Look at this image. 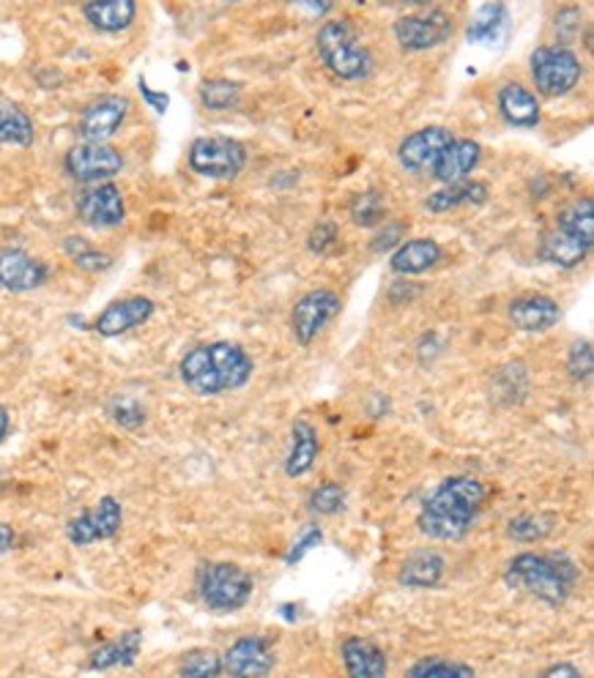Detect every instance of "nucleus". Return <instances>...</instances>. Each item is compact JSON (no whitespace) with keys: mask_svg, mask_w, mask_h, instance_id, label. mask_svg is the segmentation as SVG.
<instances>
[{"mask_svg":"<svg viewBox=\"0 0 594 678\" xmlns=\"http://www.w3.org/2000/svg\"><path fill=\"white\" fill-rule=\"evenodd\" d=\"M140 93H142V99H146V102L157 110V113H164V110H168V104H170L168 93H153L142 77H140Z\"/></svg>","mask_w":594,"mask_h":678,"instance_id":"49530a36","label":"nucleus"},{"mask_svg":"<svg viewBox=\"0 0 594 678\" xmlns=\"http://www.w3.org/2000/svg\"><path fill=\"white\" fill-rule=\"evenodd\" d=\"M340 239V228L332 222V219H318L316 225H312L310 235H307V250L312 252V255H329V252L338 246Z\"/></svg>","mask_w":594,"mask_h":678,"instance_id":"ea45409f","label":"nucleus"},{"mask_svg":"<svg viewBox=\"0 0 594 678\" xmlns=\"http://www.w3.org/2000/svg\"><path fill=\"white\" fill-rule=\"evenodd\" d=\"M482 159V146L469 137H460V140H449V146L444 148L442 157L436 159V164L431 168V175L438 184H455V181L469 179L477 170Z\"/></svg>","mask_w":594,"mask_h":678,"instance_id":"412c9836","label":"nucleus"},{"mask_svg":"<svg viewBox=\"0 0 594 678\" xmlns=\"http://www.w3.org/2000/svg\"><path fill=\"white\" fill-rule=\"evenodd\" d=\"M444 570H447V561H444L442 553L420 548L400 564L398 583L409 591H431L442 583Z\"/></svg>","mask_w":594,"mask_h":678,"instance_id":"4be33fe9","label":"nucleus"},{"mask_svg":"<svg viewBox=\"0 0 594 678\" xmlns=\"http://www.w3.org/2000/svg\"><path fill=\"white\" fill-rule=\"evenodd\" d=\"M510 36V11L504 3H486L466 25V42L477 47H502Z\"/></svg>","mask_w":594,"mask_h":678,"instance_id":"b1692460","label":"nucleus"},{"mask_svg":"<svg viewBox=\"0 0 594 678\" xmlns=\"http://www.w3.org/2000/svg\"><path fill=\"white\" fill-rule=\"evenodd\" d=\"M121 526H124V509H121L118 498L104 495L93 509L80 512V515L66 522V539L75 548H88L93 542L113 539L121 531Z\"/></svg>","mask_w":594,"mask_h":678,"instance_id":"9d476101","label":"nucleus"},{"mask_svg":"<svg viewBox=\"0 0 594 678\" xmlns=\"http://www.w3.org/2000/svg\"><path fill=\"white\" fill-rule=\"evenodd\" d=\"M542 676H546V678H557V676H564V678H581V670L575 668V665L562 663V665H551V668H546V670H542Z\"/></svg>","mask_w":594,"mask_h":678,"instance_id":"de8ad7c7","label":"nucleus"},{"mask_svg":"<svg viewBox=\"0 0 594 678\" xmlns=\"http://www.w3.org/2000/svg\"><path fill=\"white\" fill-rule=\"evenodd\" d=\"M411 678H471L475 668L458 659L447 657H425L409 668Z\"/></svg>","mask_w":594,"mask_h":678,"instance_id":"c9c22d12","label":"nucleus"},{"mask_svg":"<svg viewBox=\"0 0 594 678\" xmlns=\"http://www.w3.org/2000/svg\"><path fill=\"white\" fill-rule=\"evenodd\" d=\"M49 268L25 250H0V288L11 290V294H27L47 283Z\"/></svg>","mask_w":594,"mask_h":678,"instance_id":"f3484780","label":"nucleus"},{"mask_svg":"<svg viewBox=\"0 0 594 678\" xmlns=\"http://www.w3.org/2000/svg\"><path fill=\"white\" fill-rule=\"evenodd\" d=\"M581 27H584V22H581L579 9L559 11L557 22H553V31H557L559 44H562V47H570V44L581 36Z\"/></svg>","mask_w":594,"mask_h":678,"instance_id":"37998d69","label":"nucleus"},{"mask_svg":"<svg viewBox=\"0 0 594 678\" xmlns=\"http://www.w3.org/2000/svg\"><path fill=\"white\" fill-rule=\"evenodd\" d=\"M318 58L338 80L359 82L373 74V55L359 42L349 20H329L318 27L316 36Z\"/></svg>","mask_w":594,"mask_h":678,"instance_id":"20e7f679","label":"nucleus"},{"mask_svg":"<svg viewBox=\"0 0 594 678\" xmlns=\"http://www.w3.org/2000/svg\"><path fill=\"white\" fill-rule=\"evenodd\" d=\"M400 3H411V5H427L431 0H400Z\"/></svg>","mask_w":594,"mask_h":678,"instance_id":"3c124183","label":"nucleus"},{"mask_svg":"<svg viewBox=\"0 0 594 678\" xmlns=\"http://www.w3.org/2000/svg\"><path fill=\"white\" fill-rule=\"evenodd\" d=\"M568 375L575 383H584L594 375V351L590 340H575L568 351Z\"/></svg>","mask_w":594,"mask_h":678,"instance_id":"58836bf2","label":"nucleus"},{"mask_svg":"<svg viewBox=\"0 0 594 678\" xmlns=\"http://www.w3.org/2000/svg\"><path fill=\"white\" fill-rule=\"evenodd\" d=\"M222 674V654L212 652V648H195V652L184 654L179 663V676L184 678H212Z\"/></svg>","mask_w":594,"mask_h":678,"instance_id":"e433bc0d","label":"nucleus"},{"mask_svg":"<svg viewBox=\"0 0 594 678\" xmlns=\"http://www.w3.org/2000/svg\"><path fill=\"white\" fill-rule=\"evenodd\" d=\"M592 244H586L584 239H579V235L568 233V230L562 228H553L548 230V233H542L540 244H537V257H540L542 263H548V266H557V268H579L581 263L586 261V255H590Z\"/></svg>","mask_w":594,"mask_h":678,"instance_id":"5701e85b","label":"nucleus"},{"mask_svg":"<svg viewBox=\"0 0 594 678\" xmlns=\"http://www.w3.org/2000/svg\"><path fill=\"white\" fill-rule=\"evenodd\" d=\"M340 307H343V301L334 290H307L301 299H296L294 310H290V334H294V340L305 347L312 345L318 334L338 318Z\"/></svg>","mask_w":594,"mask_h":678,"instance_id":"6e6552de","label":"nucleus"},{"mask_svg":"<svg viewBox=\"0 0 594 678\" xmlns=\"http://www.w3.org/2000/svg\"><path fill=\"white\" fill-rule=\"evenodd\" d=\"M340 659L351 678H384L389 674V659L378 643L351 635L340 643Z\"/></svg>","mask_w":594,"mask_h":678,"instance_id":"aec40b11","label":"nucleus"},{"mask_svg":"<svg viewBox=\"0 0 594 678\" xmlns=\"http://www.w3.org/2000/svg\"><path fill=\"white\" fill-rule=\"evenodd\" d=\"M64 168L80 184H102L124 170V157L107 142L82 140L80 146L66 151Z\"/></svg>","mask_w":594,"mask_h":678,"instance_id":"1a4fd4ad","label":"nucleus"},{"mask_svg":"<svg viewBox=\"0 0 594 678\" xmlns=\"http://www.w3.org/2000/svg\"><path fill=\"white\" fill-rule=\"evenodd\" d=\"M9 424H11V416H9V407L0 405V444L5 440V435H9Z\"/></svg>","mask_w":594,"mask_h":678,"instance_id":"8fccbe9b","label":"nucleus"},{"mask_svg":"<svg viewBox=\"0 0 594 678\" xmlns=\"http://www.w3.org/2000/svg\"><path fill=\"white\" fill-rule=\"evenodd\" d=\"M255 375V361L236 342H208L184 353L179 364V378L192 394L219 397L244 389Z\"/></svg>","mask_w":594,"mask_h":678,"instance_id":"f03ea898","label":"nucleus"},{"mask_svg":"<svg viewBox=\"0 0 594 678\" xmlns=\"http://www.w3.org/2000/svg\"><path fill=\"white\" fill-rule=\"evenodd\" d=\"M255 594V581L250 572L230 561H214L197 572V597L212 613L228 616L247 608Z\"/></svg>","mask_w":594,"mask_h":678,"instance_id":"39448f33","label":"nucleus"},{"mask_svg":"<svg viewBox=\"0 0 594 678\" xmlns=\"http://www.w3.org/2000/svg\"><path fill=\"white\" fill-rule=\"evenodd\" d=\"M532 82H535L537 93L548 99L568 96L584 77V66L581 58L570 47L562 44H551V47H540L532 53Z\"/></svg>","mask_w":594,"mask_h":678,"instance_id":"423d86ee","label":"nucleus"},{"mask_svg":"<svg viewBox=\"0 0 594 678\" xmlns=\"http://www.w3.org/2000/svg\"><path fill=\"white\" fill-rule=\"evenodd\" d=\"M486 504V484L475 476H447L420 506L416 528L433 542H458L475 528Z\"/></svg>","mask_w":594,"mask_h":678,"instance_id":"f257e3e1","label":"nucleus"},{"mask_svg":"<svg viewBox=\"0 0 594 678\" xmlns=\"http://www.w3.org/2000/svg\"><path fill=\"white\" fill-rule=\"evenodd\" d=\"M140 643H142L140 632H137V630L124 632L118 641L99 646L96 652L91 654V659H88V668H91V670L129 668V665H135L137 654H140Z\"/></svg>","mask_w":594,"mask_h":678,"instance_id":"c85d7f7f","label":"nucleus"},{"mask_svg":"<svg viewBox=\"0 0 594 678\" xmlns=\"http://www.w3.org/2000/svg\"><path fill=\"white\" fill-rule=\"evenodd\" d=\"M559 528V517L551 512H524V515L510 517L507 537L518 544L546 542Z\"/></svg>","mask_w":594,"mask_h":678,"instance_id":"7c9ffc66","label":"nucleus"},{"mask_svg":"<svg viewBox=\"0 0 594 678\" xmlns=\"http://www.w3.org/2000/svg\"><path fill=\"white\" fill-rule=\"evenodd\" d=\"M449 36H453V16L447 11L409 14L395 22V38L409 53H425L447 42Z\"/></svg>","mask_w":594,"mask_h":678,"instance_id":"9b49d317","label":"nucleus"},{"mask_svg":"<svg viewBox=\"0 0 594 678\" xmlns=\"http://www.w3.org/2000/svg\"><path fill=\"white\" fill-rule=\"evenodd\" d=\"M581 581V566L568 553H526L513 555L504 566V583L513 591L562 608Z\"/></svg>","mask_w":594,"mask_h":678,"instance_id":"7ed1b4c3","label":"nucleus"},{"mask_svg":"<svg viewBox=\"0 0 594 678\" xmlns=\"http://www.w3.org/2000/svg\"><path fill=\"white\" fill-rule=\"evenodd\" d=\"M403 241H405V225L389 222V219H384V222L378 225L376 235H373L370 250L376 252V255H384V252L398 250V246L403 244Z\"/></svg>","mask_w":594,"mask_h":678,"instance_id":"79ce46f5","label":"nucleus"},{"mask_svg":"<svg viewBox=\"0 0 594 678\" xmlns=\"http://www.w3.org/2000/svg\"><path fill=\"white\" fill-rule=\"evenodd\" d=\"M507 318L518 332L542 334L551 332V329L562 321V310H559V304L551 299V296L529 294L510 301Z\"/></svg>","mask_w":594,"mask_h":678,"instance_id":"a211bd4d","label":"nucleus"},{"mask_svg":"<svg viewBox=\"0 0 594 678\" xmlns=\"http://www.w3.org/2000/svg\"><path fill=\"white\" fill-rule=\"evenodd\" d=\"M488 203V186L482 181H455V184H444L433 195H427L425 208L433 214H447L455 208L466 206H486Z\"/></svg>","mask_w":594,"mask_h":678,"instance_id":"bb28decb","label":"nucleus"},{"mask_svg":"<svg viewBox=\"0 0 594 678\" xmlns=\"http://www.w3.org/2000/svg\"><path fill=\"white\" fill-rule=\"evenodd\" d=\"M323 542V531L318 526H307L305 531L299 533V539H296L294 544H290V550H288V555H285V564L288 566H294V564H299L301 559H305L307 553H310L312 548H318V544Z\"/></svg>","mask_w":594,"mask_h":678,"instance_id":"c03bdc74","label":"nucleus"},{"mask_svg":"<svg viewBox=\"0 0 594 678\" xmlns=\"http://www.w3.org/2000/svg\"><path fill=\"white\" fill-rule=\"evenodd\" d=\"M557 228L568 230V233L579 235L586 244L594 241V203L590 197L584 200H575L570 206H564L557 217Z\"/></svg>","mask_w":594,"mask_h":678,"instance_id":"2f4dec72","label":"nucleus"},{"mask_svg":"<svg viewBox=\"0 0 594 678\" xmlns=\"http://www.w3.org/2000/svg\"><path fill=\"white\" fill-rule=\"evenodd\" d=\"M288 5L305 11L307 16H327L334 9V0H288Z\"/></svg>","mask_w":594,"mask_h":678,"instance_id":"a18cd8bd","label":"nucleus"},{"mask_svg":"<svg viewBox=\"0 0 594 678\" xmlns=\"http://www.w3.org/2000/svg\"><path fill=\"white\" fill-rule=\"evenodd\" d=\"M201 96V104L212 113H225V110H233L241 99V85L233 80H225V77H214V80H206L197 91Z\"/></svg>","mask_w":594,"mask_h":678,"instance_id":"473e14b6","label":"nucleus"},{"mask_svg":"<svg viewBox=\"0 0 594 678\" xmlns=\"http://www.w3.org/2000/svg\"><path fill=\"white\" fill-rule=\"evenodd\" d=\"M496 107L504 124L515 126V129H535L542 120L537 93H532L529 88H524L521 82H504V85L499 88Z\"/></svg>","mask_w":594,"mask_h":678,"instance_id":"6ab92c4d","label":"nucleus"},{"mask_svg":"<svg viewBox=\"0 0 594 678\" xmlns=\"http://www.w3.org/2000/svg\"><path fill=\"white\" fill-rule=\"evenodd\" d=\"M277 665V654L269 637L263 635H244L236 643H230L228 652L222 654V674L258 678L269 676Z\"/></svg>","mask_w":594,"mask_h":678,"instance_id":"ddd939ff","label":"nucleus"},{"mask_svg":"<svg viewBox=\"0 0 594 678\" xmlns=\"http://www.w3.org/2000/svg\"><path fill=\"white\" fill-rule=\"evenodd\" d=\"M110 416L113 422H118L121 427L126 429H137L142 422H146V411L137 400H129V397H118V400L110 402Z\"/></svg>","mask_w":594,"mask_h":678,"instance_id":"a19ab883","label":"nucleus"},{"mask_svg":"<svg viewBox=\"0 0 594 678\" xmlns=\"http://www.w3.org/2000/svg\"><path fill=\"white\" fill-rule=\"evenodd\" d=\"M77 217L85 222L88 228H118L126 217L124 195L113 181H102V184H88L75 200Z\"/></svg>","mask_w":594,"mask_h":678,"instance_id":"f8f14e48","label":"nucleus"},{"mask_svg":"<svg viewBox=\"0 0 594 678\" xmlns=\"http://www.w3.org/2000/svg\"><path fill=\"white\" fill-rule=\"evenodd\" d=\"M153 310H157V304H153L151 299H146V296L118 299L104 307L102 315L93 321V332H96L99 337H121V334L151 321Z\"/></svg>","mask_w":594,"mask_h":678,"instance_id":"dca6fc26","label":"nucleus"},{"mask_svg":"<svg viewBox=\"0 0 594 678\" xmlns=\"http://www.w3.org/2000/svg\"><path fill=\"white\" fill-rule=\"evenodd\" d=\"M442 244L436 239H409L392 252V266L395 274H403V277H420V274L431 272L442 263Z\"/></svg>","mask_w":594,"mask_h":678,"instance_id":"a878e982","label":"nucleus"},{"mask_svg":"<svg viewBox=\"0 0 594 678\" xmlns=\"http://www.w3.org/2000/svg\"><path fill=\"white\" fill-rule=\"evenodd\" d=\"M349 214L356 228H378L387 219V200L378 189H365L351 200Z\"/></svg>","mask_w":594,"mask_h":678,"instance_id":"72a5a7b5","label":"nucleus"},{"mask_svg":"<svg viewBox=\"0 0 594 678\" xmlns=\"http://www.w3.org/2000/svg\"><path fill=\"white\" fill-rule=\"evenodd\" d=\"M82 14L96 31L121 33L135 22L137 3L135 0H88L82 5Z\"/></svg>","mask_w":594,"mask_h":678,"instance_id":"cd10ccee","label":"nucleus"},{"mask_svg":"<svg viewBox=\"0 0 594 678\" xmlns=\"http://www.w3.org/2000/svg\"><path fill=\"white\" fill-rule=\"evenodd\" d=\"M16 542V533L9 522H0V553H9Z\"/></svg>","mask_w":594,"mask_h":678,"instance_id":"09e8293b","label":"nucleus"},{"mask_svg":"<svg viewBox=\"0 0 594 678\" xmlns=\"http://www.w3.org/2000/svg\"><path fill=\"white\" fill-rule=\"evenodd\" d=\"M36 140L33 118L14 102H0V148H27Z\"/></svg>","mask_w":594,"mask_h":678,"instance_id":"c756f323","label":"nucleus"},{"mask_svg":"<svg viewBox=\"0 0 594 678\" xmlns=\"http://www.w3.org/2000/svg\"><path fill=\"white\" fill-rule=\"evenodd\" d=\"M449 140H453V131L444 126H425V129L411 131L398 146L400 168L409 173H427L442 157L444 148L449 146Z\"/></svg>","mask_w":594,"mask_h":678,"instance_id":"4468645a","label":"nucleus"},{"mask_svg":"<svg viewBox=\"0 0 594 678\" xmlns=\"http://www.w3.org/2000/svg\"><path fill=\"white\" fill-rule=\"evenodd\" d=\"M318 455H321V440H318V429L312 427L307 418H299L290 427V444L288 455H285V476L299 479L312 471Z\"/></svg>","mask_w":594,"mask_h":678,"instance_id":"393cba45","label":"nucleus"},{"mask_svg":"<svg viewBox=\"0 0 594 678\" xmlns=\"http://www.w3.org/2000/svg\"><path fill=\"white\" fill-rule=\"evenodd\" d=\"M64 252L75 261L77 268H82V272H107L110 266H113V257L104 255V252L93 250L91 244H88L85 239H80V235H69V239H64Z\"/></svg>","mask_w":594,"mask_h":678,"instance_id":"f704fd0d","label":"nucleus"},{"mask_svg":"<svg viewBox=\"0 0 594 678\" xmlns=\"http://www.w3.org/2000/svg\"><path fill=\"white\" fill-rule=\"evenodd\" d=\"M190 168L212 181H233L247 168V148L233 137H197L190 146Z\"/></svg>","mask_w":594,"mask_h":678,"instance_id":"0eeeda50","label":"nucleus"},{"mask_svg":"<svg viewBox=\"0 0 594 678\" xmlns=\"http://www.w3.org/2000/svg\"><path fill=\"white\" fill-rule=\"evenodd\" d=\"M126 113H129V99L115 96V93L113 96H99L96 102H91L82 110L77 131H80L82 140L104 142L121 129V124L126 120Z\"/></svg>","mask_w":594,"mask_h":678,"instance_id":"2eb2a0df","label":"nucleus"},{"mask_svg":"<svg viewBox=\"0 0 594 678\" xmlns=\"http://www.w3.org/2000/svg\"><path fill=\"white\" fill-rule=\"evenodd\" d=\"M307 509L318 517H334L345 509V490L338 482H323L307 498Z\"/></svg>","mask_w":594,"mask_h":678,"instance_id":"4c0bfd02","label":"nucleus"}]
</instances>
